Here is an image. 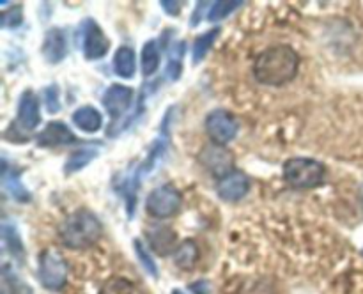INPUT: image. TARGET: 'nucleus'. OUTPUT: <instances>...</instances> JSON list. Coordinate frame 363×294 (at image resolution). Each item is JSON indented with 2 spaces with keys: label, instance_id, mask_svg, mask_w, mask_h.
Wrapping results in <instances>:
<instances>
[{
  "label": "nucleus",
  "instance_id": "nucleus-1",
  "mask_svg": "<svg viewBox=\"0 0 363 294\" xmlns=\"http://www.w3.org/2000/svg\"><path fill=\"white\" fill-rule=\"evenodd\" d=\"M300 67V57L291 46L279 45L261 52L255 59L254 74L259 84L269 87H280L294 80Z\"/></svg>",
  "mask_w": 363,
  "mask_h": 294
},
{
  "label": "nucleus",
  "instance_id": "nucleus-2",
  "mask_svg": "<svg viewBox=\"0 0 363 294\" xmlns=\"http://www.w3.org/2000/svg\"><path fill=\"white\" fill-rule=\"evenodd\" d=\"M101 222L89 209H78L71 213L59 229V237L64 247L84 250L94 244L101 236Z\"/></svg>",
  "mask_w": 363,
  "mask_h": 294
},
{
  "label": "nucleus",
  "instance_id": "nucleus-3",
  "mask_svg": "<svg viewBox=\"0 0 363 294\" xmlns=\"http://www.w3.org/2000/svg\"><path fill=\"white\" fill-rule=\"evenodd\" d=\"M284 179L300 190L315 188L325 179V165L312 158H291L284 163Z\"/></svg>",
  "mask_w": 363,
  "mask_h": 294
},
{
  "label": "nucleus",
  "instance_id": "nucleus-4",
  "mask_svg": "<svg viewBox=\"0 0 363 294\" xmlns=\"http://www.w3.org/2000/svg\"><path fill=\"white\" fill-rule=\"evenodd\" d=\"M39 282L43 283V287L50 290H59L66 285L67 280V266L64 261L62 255L57 250H48L43 251L39 255V269H38Z\"/></svg>",
  "mask_w": 363,
  "mask_h": 294
},
{
  "label": "nucleus",
  "instance_id": "nucleus-5",
  "mask_svg": "<svg viewBox=\"0 0 363 294\" xmlns=\"http://www.w3.org/2000/svg\"><path fill=\"white\" fill-rule=\"evenodd\" d=\"M149 215L155 218H170L176 215L181 208V193L172 186V184H163L149 193L147 202H145Z\"/></svg>",
  "mask_w": 363,
  "mask_h": 294
},
{
  "label": "nucleus",
  "instance_id": "nucleus-6",
  "mask_svg": "<svg viewBox=\"0 0 363 294\" xmlns=\"http://www.w3.org/2000/svg\"><path fill=\"white\" fill-rule=\"evenodd\" d=\"M240 124L234 119V115L227 110H213L206 119V131L211 137L213 144L225 145L236 138Z\"/></svg>",
  "mask_w": 363,
  "mask_h": 294
},
{
  "label": "nucleus",
  "instance_id": "nucleus-7",
  "mask_svg": "<svg viewBox=\"0 0 363 294\" xmlns=\"http://www.w3.org/2000/svg\"><path fill=\"white\" fill-rule=\"evenodd\" d=\"M110 48V41L103 28L92 18H87L82 23V52L89 60H98L106 55Z\"/></svg>",
  "mask_w": 363,
  "mask_h": 294
},
{
  "label": "nucleus",
  "instance_id": "nucleus-8",
  "mask_svg": "<svg viewBox=\"0 0 363 294\" xmlns=\"http://www.w3.org/2000/svg\"><path fill=\"white\" fill-rule=\"evenodd\" d=\"M41 123V113H39V101L32 91H25L18 101V115L13 126L9 130L16 131L20 137L32 133Z\"/></svg>",
  "mask_w": 363,
  "mask_h": 294
},
{
  "label": "nucleus",
  "instance_id": "nucleus-9",
  "mask_svg": "<svg viewBox=\"0 0 363 294\" xmlns=\"http://www.w3.org/2000/svg\"><path fill=\"white\" fill-rule=\"evenodd\" d=\"M199 162L204 165V169H208L218 179H223L225 176H229L230 172H234V158L229 151H227L223 145H208L204 147V151L199 156Z\"/></svg>",
  "mask_w": 363,
  "mask_h": 294
},
{
  "label": "nucleus",
  "instance_id": "nucleus-10",
  "mask_svg": "<svg viewBox=\"0 0 363 294\" xmlns=\"http://www.w3.org/2000/svg\"><path fill=\"white\" fill-rule=\"evenodd\" d=\"M131 103H133V89L126 87V85H110L103 96V106L113 120L124 115L130 110Z\"/></svg>",
  "mask_w": 363,
  "mask_h": 294
},
{
  "label": "nucleus",
  "instance_id": "nucleus-11",
  "mask_svg": "<svg viewBox=\"0 0 363 294\" xmlns=\"http://www.w3.org/2000/svg\"><path fill=\"white\" fill-rule=\"evenodd\" d=\"M248 188H250V183H248V177L245 176L243 172H230L229 176H225L223 179L218 181V186H216V191H218L220 198L225 202H238L248 193Z\"/></svg>",
  "mask_w": 363,
  "mask_h": 294
},
{
  "label": "nucleus",
  "instance_id": "nucleus-12",
  "mask_svg": "<svg viewBox=\"0 0 363 294\" xmlns=\"http://www.w3.org/2000/svg\"><path fill=\"white\" fill-rule=\"evenodd\" d=\"M41 53L48 64H59L67 55V41L66 35L60 28H50L43 39Z\"/></svg>",
  "mask_w": 363,
  "mask_h": 294
},
{
  "label": "nucleus",
  "instance_id": "nucleus-13",
  "mask_svg": "<svg viewBox=\"0 0 363 294\" xmlns=\"http://www.w3.org/2000/svg\"><path fill=\"white\" fill-rule=\"evenodd\" d=\"M77 140L74 133L60 120H52L46 124L45 130L38 135L39 147H59V145L73 144Z\"/></svg>",
  "mask_w": 363,
  "mask_h": 294
},
{
  "label": "nucleus",
  "instance_id": "nucleus-14",
  "mask_svg": "<svg viewBox=\"0 0 363 294\" xmlns=\"http://www.w3.org/2000/svg\"><path fill=\"white\" fill-rule=\"evenodd\" d=\"M147 241L152 251H156L158 255H169L170 251L176 250L177 236L170 227L152 225L151 229H147Z\"/></svg>",
  "mask_w": 363,
  "mask_h": 294
},
{
  "label": "nucleus",
  "instance_id": "nucleus-15",
  "mask_svg": "<svg viewBox=\"0 0 363 294\" xmlns=\"http://www.w3.org/2000/svg\"><path fill=\"white\" fill-rule=\"evenodd\" d=\"M2 184L7 193L18 202H28L32 198L30 191L21 184L20 172L14 166H11L6 159H2Z\"/></svg>",
  "mask_w": 363,
  "mask_h": 294
},
{
  "label": "nucleus",
  "instance_id": "nucleus-16",
  "mask_svg": "<svg viewBox=\"0 0 363 294\" xmlns=\"http://www.w3.org/2000/svg\"><path fill=\"white\" fill-rule=\"evenodd\" d=\"M140 179H142V174L137 166V169L131 170L130 174H126L124 179H121L119 183H117V190H119L121 195L124 197V202H126V213L130 218L135 215L137 191H138V186H140Z\"/></svg>",
  "mask_w": 363,
  "mask_h": 294
},
{
  "label": "nucleus",
  "instance_id": "nucleus-17",
  "mask_svg": "<svg viewBox=\"0 0 363 294\" xmlns=\"http://www.w3.org/2000/svg\"><path fill=\"white\" fill-rule=\"evenodd\" d=\"M73 124L78 130L84 131V133H96V131L101 130L103 117L94 106H80V108L73 113Z\"/></svg>",
  "mask_w": 363,
  "mask_h": 294
},
{
  "label": "nucleus",
  "instance_id": "nucleus-18",
  "mask_svg": "<svg viewBox=\"0 0 363 294\" xmlns=\"http://www.w3.org/2000/svg\"><path fill=\"white\" fill-rule=\"evenodd\" d=\"M0 230H2L4 247L9 250V254L14 257V261L23 262L25 261V250H23V243H21L20 232H18L16 227H14L11 222H7V220H4Z\"/></svg>",
  "mask_w": 363,
  "mask_h": 294
},
{
  "label": "nucleus",
  "instance_id": "nucleus-19",
  "mask_svg": "<svg viewBox=\"0 0 363 294\" xmlns=\"http://www.w3.org/2000/svg\"><path fill=\"white\" fill-rule=\"evenodd\" d=\"M113 71L121 78H133L137 64H135V53L130 46H121L113 55Z\"/></svg>",
  "mask_w": 363,
  "mask_h": 294
},
{
  "label": "nucleus",
  "instance_id": "nucleus-20",
  "mask_svg": "<svg viewBox=\"0 0 363 294\" xmlns=\"http://www.w3.org/2000/svg\"><path fill=\"white\" fill-rule=\"evenodd\" d=\"M199 261V247L194 239H186L174 251V262L181 269H194Z\"/></svg>",
  "mask_w": 363,
  "mask_h": 294
},
{
  "label": "nucleus",
  "instance_id": "nucleus-21",
  "mask_svg": "<svg viewBox=\"0 0 363 294\" xmlns=\"http://www.w3.org/2000/svg\"><path fill=\"white\" fill-rule=\"evenodd\" d=\"M96 156H98V151H96L94 147L78 149V151H74L73 154L67 158L66 165H64V172H66L67 176H69V174L80 172V170L85 169Z\"/></svg>",
  "mask_w": 363,
  "mask_h": 294
},
{
  "label": "nucleus",
  "instance_id": "nucleus-22",
  "mask_svg": "<svg viewBox=\"0 0 363 294\" xmlns=\"http://www.w3.org/2000/svg\"><path fill=\"white\" fill-rule=\"evenodd\" d=\"M160 67V50L156 41H147L142 46V74L151 77Z\"/></svg>",
  "mask_w": 363,
  "mask_h": 294
},
{
  "label": "nucleus",
  "instance_id": "nucleus-23",
  "mask_svg": "<svg viewBox=\"0 0 363 294\" xmlns=\"http://www.w3.org/2000/svg\"><path fill=\"white\" fill-rule=\"evenodd\" d=\"M218 34H220V28H213V30L206 32V34H202L201 38L195 39L194 48H191V60H194V64H199L204 60V57L208 55V52L211 50L213 43H215V39L218 38Z\"/></svg>",
  "mask_w": 363,
  "mask_h": 294
},
{
  "label": "nucleus",
  "instance_id": "nucleus-24",
  "mask_svg": "<svg viewBox=\"0 0 363 294\" xmlns=\"http://www.w3.org/2000/svg\"><path fill=\"white\" fill-rule=\"evenodd\" d=\"M99 294H140V290L137 289V285H135L133 282L117 276V278L106 280V282L103 283Z\"/></svg>",
  "mask_w": 363,
  "mask_h": 294
},
{
  "label": "nucleus",
  "instance_id": "nucleus-25",
  "mask_svg": "<svg viewBox=\"0 0 363 294\" xmlns=\"http://www.w3.org/2000/svg\"><path fill=\"white\" fill-rule=\"evenodd\" d=\"M133 244H135V251H137L138 261L142 262V266H144L145 271H147L152 278H158L160 269H158V266H156L155 259H152L151 254L147 251V248L144 247V243H142L140 239H135Z\"/></svg>",
  "mask_w": 363,
  "mask_h": 294
},
{
  "label": "nucleus",
  "instance_id": "nucleus-26",
  "mask_svg": "<svg viewBox=\"0 0 363 294\" xmlns=\"http://www.w3.org/2000/svg\"><path fill=\"white\" fill-rule=\"evenodd\" d=\"M241 6H243V2H215V4H211V9H209V13H208V20L213 21V23H216V21L227 18L230 13H234V11Z\"/></svg>",
  "mask_w": 363,
  "mask_h": 294
},
{
  "label": "nucleus",
  "instance_id": "nucleus-27",
  "mask_svg": "<svg viewBox=\"0 0 363 294\" xmlns=\"http://www.w3.org/2000/svg\"><path fill=\"white\" fill-rule=\"evenodd\" d=\"M241 294H279L277 293L275 285H273L269 280L259 278V280H252L248 282L247 285L243 287Z\"/></svg>",
  "mask_w": 363,
  "mask_h": 294
},
{
  "label": "nucleus",
  "instance_id": "nucleus-28",
  "mask_svg": "<svg viewBox=\"0 0 363 294\" xmlns=\"http://www.w3.org/2000/svg\"><path fill=\"white\" fill-rule=\"evenodd\" d=\"M43 98H45V106L50 113H57L60 110V98H59V87L57 85H48L43 91Z\"/></svg>",
  "mask_w": 363,
  "mask_h": 294
},
{
  "label": "nucleus",
  "instance_id": "nucleus-29",
  "mask_svg": "<svg viewBox=\"0 0 363 294\" xmlns=\"http://www.w3.org/2000/svg\"><path fill=\"white\" fill-rule=\"evenodd\" d=\"M184 43H181L179 46V53L176 57H170L169 64H167V74L170 77V80H179L181 77V71H183V66H181V50H184Z\"/></svg>",
  "mask_w": 363,
  "mask_h": 294
},
{
  "label": "nucleus",
  "instance_id": "nucleus-30",
  "mask_svg": "<svg viewBox=\"0 0 363 294\" xmlns=\"http://www.w3.org/2000/svg\"><path fill=\"white\" fill-rule=\"evenodd\" d=\"M21 20H23V14H21V9H11V11H4L2 14V27L4 28H14L20 27Z\"/></svg>",
  "mask_w": 363,
  "mask_h": 294
},
{
  "label": "nucleus",
  "instance_id": "nucleus-31",
  "mask_svg": "<svg viewBox=\"0 0 363 294\" xmlns=\"http://www.w3.org/2000/svg\"><path fill=\"white\" fill-rule=\"evenodd\" d=\"M206 7H211V4H209V2H201V4H197V7H195L194 14H191V18H190V27H197V25L201 23L202 16H204Z\"/></svg>",
  "mask_w": 363,
  "mask_h": 294
},
{
  "label": "nucleus",
  "instance_id": "nucleus-32",
  "mask_svg": "<svg viewBox=\"0 0 363 294\" xmlns=\"http://www.w3.org/2000/svg\"><path fill=\"white\" fill-rule=\"evenodd\" d=\"M190 290L194 294H209L211 293V285H209L208 280H199V282L191 283Z\"/></svg>",
  "mask_w": 363,
  "mask_h": 294
},
{
  "label": "nucleus",
  "instance_id": "nucleus-33",
  "mask_svg": "<svg viewBox=\"0 0 363 294\" xmlns=\"http://www.w3.org/2000/svg\"><path fill=\"white\" fill-rule=\"evenodd\" d=\"M162 7L165 9L167 14H170V16H177L181 7H183V2H167V0H163Z\"/></svg>",
  "mask_w": 363,
  "mask_h": 294
},
{
  "label": "nucleus",
  "instance_id": "nucleus-34",
  "mask_svg": "<svg viewBox=\"0 0 363 294\" xmlns=\"http://www.w3.org/2000/svg\"><path fill=\"white\" fill-rule=\"evenodd\" d=\"M172 294H184V293H183V290H179V289H174Z\"/></svg>",
  "mask_w": 363,
  "mask_h": 294
}]
</instances>
